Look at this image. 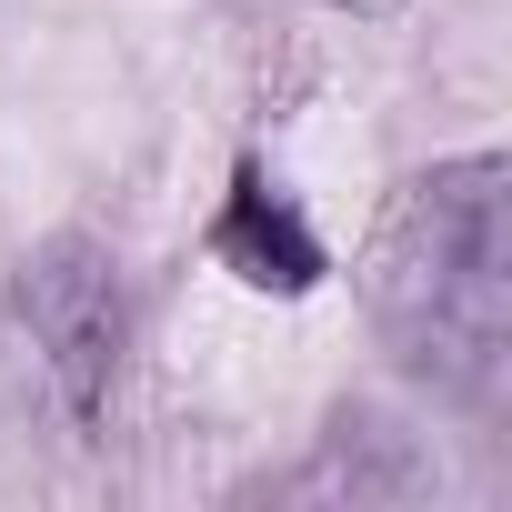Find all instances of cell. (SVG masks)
<instances>
[{
    "label": "cell",
    "instance_id": "obj_1",
    "mask_svg": "<svg viewBox=\"0 0 512 512\" xmlns=\"http://www.w3.org/2000/svg\"><path fill=\"white\" fill-rule=\"evenodd\" d=\"M362 302H372L382 342L412 372H432L442 392H472V402L502 392V362H512V171L492 151L402 181V201L372 231Z\"/></svg>",
    "mask_w": 512,
    "mask_h": 512
},
{
    "label": "cell",
    "instance_id": "obj_2",
    "mask_svg": "<svg viewBox=\"0 0 512 512\" xmlns=\"http://www.w3.org/2000/svg\"><path fill=\"white\" fill-rule=\"evenodd\" d=\"M21 332H31L51 392L91 422L121 382V272L101 241H41L21 262Z\"/></svg>",
    "mask_w": 512,
    "mask_h": 512
},
{
    "label": "cell",
    "instance_id": "obj_3",
    "mask_svg": "<svg viewBox=\"0 0 512 512\" xmlns=\"http://www.w3.org/2000/svg\"><path fill=\"white\" fill-rule=\"evenodd\" d=\"M211 251H221V272H241L251 292H312V282H322L312 221H302L292 191L262 181V171L231 181V201H221V221H211Z\"/></svg>",
    "mask_w": 512,
    "mask_h": 512
},
{
    "label": "cell",
    "instance_id": "obj_4",
    "mask_svg": "<svg viewBox=\"0 0 512 512\" xmlns=\"http://www.w3.org/2000/svg\"><path fill=\"white\" fill-rule=\"evenodd\" d=\"M342 11H392V0H342Z\"/></svg>",
    "mask_w": 512,
    "mask_h": 512
}]
</instances>
